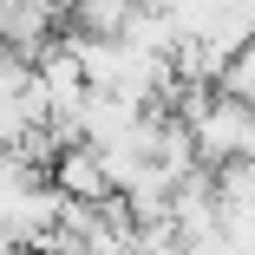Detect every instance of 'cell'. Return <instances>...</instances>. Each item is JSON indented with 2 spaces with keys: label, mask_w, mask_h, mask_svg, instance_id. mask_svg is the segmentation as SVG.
Here are the masks:
<instances>
[{
  "label": "cell",
  "mask_w": 255,
  "mask_h": 255,
  "mask_svg": "<svg viewBox=\"0 0 255 255\" xmlns=\"http://www.w3.org/2000/svg\"><path fill=\"white\" fill-rule=\"evenodd\" d=\"M53 190L66 203H105L112 196V170H105V157H98V144H72L66 150V157L53 164Z\"/></svg>",
  "instance_id": "6da1fadb"
}]
</instances>
